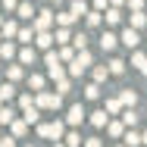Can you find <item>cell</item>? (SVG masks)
Instances as JSON below:
<instances>
[{"label": "cell", "mask_w": 147, "mask_h": 147, "mask_svg": "<svg viewBox=\"0 0 147 147\" xmlns=\"http://www.w3.org/2000/svg\"><path fill=\"white\" fill-rule=\"evenodd\" d=\"M22 78V66H6V82H19Z\"/></svg>", "instance_id": "cell-27"}, {"label": "cell", "mask_w": 147, "mask_h": 147, "mask_svg": "<svg viewBox=\"0 0 147 147\" xmlns=\"http://www.w3.org/2000/svg\"><path fill=\"white\" fill-rule=\"evenodd\" d=\"M9 131H13V138H25L28 135V122L25 119H13L9 122Z\"/></svg>", "instance_id": "cell-9"}, {"label": "cell", "mask_w": 147, "mask_h": 147, "mask_svg": "<svg viewBox=\"0 0 147 147\" xmlns=\"http://www.w3.org/2000/svg\"><path fill=\"white\" fill-rule=\"evenodd\" d=\"M119 38L116 34H110V31H103V38H100V47H103V53H110V50H116Z\"/></svg>", "instance_id": "cell-11"}, {"label": "cell", "mask_w": 147, "mask_h": 147, "mask_svg": "<svg viewBox=\"0 0 147 147\" xmlns=\"http://www.w3.org/2000/svg\"><path fill=\"white\" fill-rule=\"evenodd\" d=\"M85 116H88V113L82 110V103H72V107H69V116H66V125H72V128H75V125H82V122H85Z\"/></svg>", "instance_id": "cell-5"}, {"label": "cell", "mask_w": 147, "mask_h": 147, "mask_svg": "<svg viewBox=\"0 0 147 147\" xmlns=\"http://www.w3.org/2000/svg\"><path fill=\"white\" fill-rule=\"evenodd\" d=\"M122 122H125L128 128H135V125H138V113H135V110H125V113H122Z\"/></svg>", "instance_id": "cell-29"}, {"label": "cell", "mask_w": 147, "mask_h": 147, "mask_svg": "<svg viewBox=\"0 0 147 147\" xmlns=\"http://www.w3.org/2000/svg\"><path fill=\"white\" fill-rule=\"evenodd\" d=\"M72 44H75V50H85V47H88V38H85V34H75Z\"/></svg>", "instance_id": "cell-40"}, {"label": "cell", "mask_w": 147, "mask_h": 147, "mask_svg": "<svg viewBox=\"0 0 147 147\" xmlns=\"http://www.w3.org/2000/svg\"><path fill=\"white\" fill-rule=\"evenodd\" d=\"M28 88H34V91H44V75H28Z\"/></svg>", "instance_id": "cell-37"}, {"label": "cell", "mask_w": 147, "mask_h": 147, "mask_svg": "<svg viewBox=\"0 0 147 147\" xmlns=\"http://www.w3.org/2000/svg\"><path fill=\"white\" fill-rule=\"evenodd\" d=\"M47 75H50L53 82H59V78H66V69H63V63H53V66H47Z\"/></svg>", "instance_id": "cell-22"}, {"label": "cell", "mask_w": 147, "mask_h": 147, "mask_svg": "<svg viewBox=\"0 0 147 147\" xmlns=\"http://www.w3.org/2000/svg\"><path fill=\"white\" fill-rule=\"evenodd\" d=\"M22 119H25V122H38V119H41V107H38V103H34V107H28V110H22Z\"/></svg>", "instance_id": "cell-19"}, {"label": "cell", "mask_w": 147, "mask_h": 147, "mask_svg": "<svg viewBox=\"0 0 147 147\" xmlns=\"http://www.w3.org/2000/svg\"><path fill=\"white\" fill-rule=\"evenodd\" d=\"M75 19H78V16H75L72 9H69V13H57V25H63V28H69V25H75Z\"/></svg>", "instance_id": "cell-16"}, {"label": "cell", "mask_w": 147, "mask_h": 147, "mask_svg": "<svg viewBox=\"0 0 147 147\" xmlns=\"http://www.w3.org/2000/svg\"><path fill=\"white\" fill-rule=\"evenodd\" d=\"M50 3H57V6H59V3H63V0H50Z\"/></svg>", "instance_id": "cell-50"}, {"label": "cell", "mask_w": 147, "mask_h": 147, "mask_svg": "<svg viewBox=\"0 0 147 147\" xmlns=\"http://www.w3.org/2000/svg\"><path fill=\"white\" fill-rule=\"evenodd\" d=\"M0 107H3V100H0Z\"/></svg>", "instance_id": "cell-56"}, {"label": "cell", "mask_w": 147, "mask_h": 147, "mask_svg": "<svg viewBox=\"0 0 147 147\" xmlns=\"http://www.w3.org/2000/svg\"><path fill=\"white\" fill-rule=\"evenodd\" d=\"M119 41H122V44H125L128 50H135V47L141 44V38H138V28H125V31H122V38H119Z\"/></svg>", "instance_id": "cell-7"}, {"label": "cell", "mask_w": 147, "mask_h": 147, "mask_svg": "<svg viewBox=\"0 0 147 147\" xmlns=\"http://www.w3.org/2000/svg\"><path fill=\"white\" fill-rule=\"evenodd\" d=\"M3 147H16V138H3Z\"/></svg>", "instance_id": "cell-47"}, {"label": "cell", "mask_w": 147, "mask_h": 147, "mask_svg": "<svg viewBox=\"0 0 147 147\" xmlns=\"http://www.w3.org/2000/svg\"><path fill=\"white\" fill-rule=\"evenodd\" d=\"M69 91V78H59L57 82V94H66Z\"/></svg>", "instance_id": "cell-42"}, {"label": "cell", "mask_w": 147, "mask_h": 147, "mask_svg": "<svg viewBox=\"0 0 147 147\" xmlns=\"http://www.w3.org/2000/svg\"><path fill=\"white\" fill-rule=\"evenodd\" d=\"M103 110H107V113H110V116H119V113H122V100H119V97H110V100H107V107H103Z\"/></svg>", "instance_id": "cell-23"}, {"label": "cell", "mask_w": 147, "mask_h": 147, "mask_svg": "<svg viewBox=\"0 0 147 147\" xmlns=\"http://www.w3.org/2000/svg\"><path fill=\"white\" fill-rule=\"evenodd\" d=\"M119 22H122V13H119L116 6H113V9H107V25H119Z\"/></svg>", "instance_id": "cell-28"}, {"label": "cell", "mask_w": 147, "mask_h": 147, "mask_svg": "<svg viewBox=\"0 0 147 147\" xmlns=\"http://www.w3.org/2000/svg\"><path fill=\"white\" fill-rule=\"evenodd\" d=\"M144 25H147V16L141 9H135V13H131V28H144Z\"/></svg>", "instance_id": "cell-26"}, {"label": "cell", "mask_w": 147, "mask_h": 147, "mask_svg": "<svg viewBox=\"0 0 147 147\" xmlns=\"http://www.w3.org/2000/svg\"><path fill=\"white\" fill-rule=\"evenodd\" d=\"M0 147H3V138H0Z\"/></svg>", "instance_id": "cell-53"}, {"label": "cell", "mask_w": 147, "mask_h": 147, "mask_svg": "<svg viewBox=\"0 0 147 147\" xmlns=\"http://www.w3.org/2000/svg\"><path fill=\"white\" fill-rule=\"evenodd\" d=\"M141 141H144V144H147V131H144V135H141Z\"/></svg>", "instance_id": "cell-49"}, {"label": "cell", "mask_w": 147, "mask_h": 147, "mask_svg": "<svg viewBox=\"0 0 147 147\" xmlns=\"http://www.w3.org/2000/svg\"><path fill=\"white\" fill-rule=\"evenodd\" d=\"M85 19H88V25H100V22H103L100 9H88V16H85Z\"/></svg>", "instance_id": "cell-35"}, {"label": "cell", "mask_w": 147, "mask_h": 147, "mask_svg": "<svg viewBox=\"0 0 147 147\" xmlns=\"http://www.w3.org/2000/svg\"><path fill=\"white\" fill-rule=\"evenodd\" d=\"M13 119H16V113H13L9 107H0V125H9Z\"/></svg>", "instance_id": "cell-31"}, {"label": "cell", "mask_w": 147, "mask_h": 147, "mask_svg": "<svg viewBox=\"0 0 147 147\" xmlns=\"http://www.w3.org/2000/svg\"><path fill=\"white\" fill-rule=\"evenodd\" d=\"M119 147H128V144H119Z\"/></svg>", "instance_id": "cell-54"}, {"label": "cell", "mask_w": 147, "mask_h": 147, "mask_svg": "<svg viewBox=\"0 0 147 147\" xmlns=\"http://www.w3.org/2000/svg\"><path fill=\"white\" fill-rule=\"evenodd\" d=\"M16 6H19V0H3V9L6 13H16Z\"/></svg>", "instance_id": "cell-43"}, {"label": "cell", "mask_w": 147, "mask_h": 147, "mask_svg": "<svg viewBox=\"0 0 147 147\" xmlns=\"http://www.w3.org/2000/svg\"><path fill=\"white\" fill-rule=\"evenodd\" d=\"M38 135L41 138H53V141H63L66 138V122H38Z\"/></svg>", "instance_id": "cell-1"}, {"label": "cell", "mask_w": 147, "mask_h": 147, "mask_svg": "<svg viewBox=\"0 0 147 147\" xmlns=\"http://www.w3.org/2000/svg\"><path fill=\"white\" fill-rule=\"evenodd\" d=\"M125 128H128V125H125L122 119H110V122H107V135H110V138H116V141H122Z\"/></svg>", "instance_id": "cell-6"}, {"label": "cell", "mask_w": 147, "mask_h": 147, "mask_svg": "<svg viewBox=\"0 0 147 147\" xmlns=\"http://www.w3.org/2000/svg\"><path fill=\"white\" fill-rule=\"evenodd\" d=\"M53 22H57V16H53L50 9H44V13L34 16V31H50V28H53Z\"/></svg>", "instance_id": "cell-4"}, {"label": "cell", "mask_w": 147, "mask_h": 147, "mask_svg": "<svg viewBox=\"0 0 147 147\" xmlns=\"http://www.w3.org/2000/svg\"><path fill=\"white\" fill-rule=\"evenodd\" d=\"M34 44H38L41 50H50V47L57 44V38H53L50 31H38V34H34Z\"/></svg>", "instance_id": "cell-8"}, {"label": "cell", "mask_w": 147, "mask_h": 147, "mask_svg": "<svg viewBox=\"0 0 147 147\" xmlns=\"http://www.w3.org/2000/svg\"><path fill=\"white\" fill-rule=\"evenodd\" d=\"M34 59H38V53H34V47H31V44H25V47L19 50V63H34Z\"/></svg>", "instance_id": "cell-18"}, {"label": "cell", "mask_w": 147, "mask_h": 147, "mask_svg": "<svg viewBox=\"0 0 147 147\" xmlns=\"http://www.w3.org/2000/svg\"><path fill=\"white\" fill-rule=\"evenodd\" d=\"M125 72V63L122 59H110V75H122Z\"/></svg>", "instance_id": "cell-36"}, {"label": "cell", "mask_w": 147, "mask_h": 147, "mask_svg": "<svg viewBox=\"0 0 147 147\" xmlns=\"http://www.w3.org/2000/svg\"><path fill=\"white\" fill-rule=\"evenodd\" d=\"M63 141H66V147H82V144H85L78 131H66V138H63Z\"/></svg>", "instance_id": "cell-24"}, {"label": "cell", "mask_w": 147, "mask_h": 147, "mask_svg": "<svg viewBox=\"0 0 147 147\" xmlns=\"http://www.w3.org/2000/svg\"><path fill=\"white\" fill-rule=\"evenodd\" d=\"M119 100H122V107H135V103H138V94H135V91H122Z\"/></svg>", "instance_id": "cell-25"}, {"label": "cell", "mask_w": 147, "mask_h": 147, "mask_svg": "<svg viewBox=\"0 0 147 147\" xmlns=\"http://www.w3.org/2000/svg\"><path fill=\"white\" fill-rule=\"evenodd\" d=\"M94 9H107V0H94Z\"/></svg>", "instance_id": "cell-46"}, {"label": "cell", "mask_w": 147, "mask_h": 147, "mask_svg": "<svg viewBox=\"0 0 147 147\" xmlns=\"http://www.w3.org/2000/svg\"><path fill=\"white\" fill-rule=\"evenodd\" d=\"M53 38H57V44H69V41H72V34H69V28H63V25L57 28V34H53Z\"/></svg>", "instance_id": "cell-32"}, {"label": "cell", "mask_w": 147, "mask_h": 147, "mask_svg": "<svg viewBox=\"0 0 147 147\" xmlns=\"http://www.w3.org/2000/svg\"><path fill=\"white\" fill-rule=\"evenodd\" d=\"M19 107H22V110H28V107H34V100H31V94H22V97H19Z\"/></svg>", "instance_id": "cell-41"}, {"label": "cell", "mask_w": 147, "mask_h": 147, "mask_svg": "<svg viewBox=\"0 0 147 147\" xmlns=\"http://www.w3.org/2000/svg\"><path fill=\"white\" fill-rule=\"evenodd\" d=\"M85 147H103V141H100V138H88V141H85Z\"/></svg>", "instance_id": "cell-44"}, {"label": "cell", "mask_w": 147, "mask_h": 147, "mask_svg": "<svg viewBox=\"0 0 147 147\" xmlns=\"http://www.w3.org/2000/svg\"><path fill=\"white\" fill-rule=\"evenodd\" d=\"M75 57H78L75 44H72V47H69V44H59V59H63V63H72Z\"/></svg>", "instance_id": "cell-13"}, {"label": "cell", "mask_w": 147, "mask_h": 147, "mask_svg": "<svg viewBox=\"0 0 147 147\" xmlns=\"http://www.w3.org/2000/svg\"><path fill=\"white\" fill-rule=\"evenodd\" d=\"M131 66H135L141 75H147V57L144 53H131Z\"/></svg>", "instance_id": "cell-17"}, {"label": "cell", "mask_w": 147, "mask_h": 147, "mask_svg": "<svg viewBox=\"0 0 147 147\" xmlns=\"http://www.w3.org/2000/svg\"><path fill=\"white\" fill-rule=\"evenodd\" d=\"M25 147H34V144H25Z\"/></svg>", "instance_id": "cell-55"}, {"label": "cell", "mask_w": 147, "mask_h": 147, "mask_svg": "<svg viewBox=\"0 0 147 147\" xmlns=\"http://www.w3.org/2000/svg\"><path fill=\"white\" fill-rule=\"evenodd\" d=\"M128 6H131V9H141V6H144V0H128Z\"/></svg>", "instance_id": "cell-45"}, {"label": "cell", "mask_w": 147, "mask_h": 147, "mask_svg": "<svg viewBox=\"0 0 147 147\" xmlns=\"http://www.w3.org/2000/svg\"><path fill=\"white\" fill-rule=\"evenodd\" d=\"M0 31H3V41H13V38L19 34V25H16L13 19H6V22L0 25Z\"/></svg>", "instance_id": "cell-10"}, {"label": "cell", "mask_w": 147, "mask_h": 147, "mask_svg": "<svg viewBox=\"0 0 147 147\" xmlns=\"http://www.w3.org/2000/svg\"><path fill=\"white\" fill-rule=\"evenodd\" d=\"M107 122H110V113H107V110H97V113H91V125H94V128H103Z\"/></svg>", "instance_id": "cell-14"}, {"label": "cell", "mask_w": 147, "mask_h": 147, "mask_svg": "<svg viewBox=\"0 0 147 147\" xmlns=\"http://www.w3.org/2000/svg\"><path fill=\"white\" fill-rule=\"evenodd\" d=\"M34 103H38L41 110H59V107H63V94H53V91H38Z\"/></svg>", "instance_id": "cell-3"}, {"label": "cell", "mask_w": 147, "mask_h": 147, "mask_svg": "<svg viewBox=\"0 0 147 147\" xmlns=\"http://www.w3.org/2000/svg\"><path fill=\"white\" fill-rule=\"evenodd\" d=\"M110 3H113V6H122V3H128V0H110Z\"/></svg>", "instance_id": "cell-48"}, {"label": "cell", "mask_w": 147, "mask_h": 147, "mask_svg": "<svg viewBox=\"0 0 147 147\" xmlns=\"http://www.w3.org/2000/svg\"><path fill=\"white\" fill-rule=\"evenodd\" d=\"M69 9H72L75 16H88V3H85V0H75V3H72Z\"/></svg>", "instance_id": "cell-34"}, {"label": "cell", "mask_w": 147, "mask_h": 147, "mask_svg": "<svg viewBox=\"0 0 147 147\" xmlns=\"http://www.w3.org/2000/svg\"><path fill=\"white\" fill-rule=\"evenodd\" d=\"M3 22H6V19H3V16H0V25H3Z\"/></svg>", "instance_id": "cell-51"}, {"label": "cell", "mask_w": 147, "mask_h": 147, "mask_svg": "<svg viewBox=\"0 0 147 147\" xmlns=\"http://www.w3.org/2000/svg\"><path fill=\"white\" fill-rule=\"evenodd\" d=\"M16 16H22V19H31V16H38V13L31 9V3H28V0H22V3L16 6Z\"/></svg>", "instance_id": "cell-21"}, {"label": "cell", "mask_w": 147, "mask_h": 147, "mask_svg": "<svg viewBox=\"0 0 147 147\" xmlns=\"http://www.w3.org/2000/svg\"><path fill=\"white\" fill-rule=\"evenodd\" d=\"M13 94H16V88H13V82H6V85H0V100H3V103H6V100L13 97Z\"/></svg>", "instance_id": "cell-30"}, {"label": "cell", "mask_w": 147, "mask_h": 147, "mask_svg": "<svg viewBox=\"0 0 147 147\" xmlns=\"http://www.w3.org/2000/svg\"><path fill=\"white\" fill-rule=\"evenodd\" d=\"M91 66H94V57H91V50L85 47V50H78V57L69 63V75H72V78H78V75H82L85 69H91Z\"/></svg>", "instance_id": "cell-2"}, {"label": "cell", "mask_w": 147, "mask_h": 147, "mask_svg": "<svg viewBox=\"0 0 147 147\" xmlns=\"http://www.w3.org/2000/svg\"><path fill=\"white\" fill-rule=\"evenodd\" d=\"M34 34H38V31H34V25H22V28H19V34H16V38H19L22 44H31V41H34Z\"/></svg>", "instance_id": "cell-15"}, {"label": "cell", "mask_w": 147, "mask_h": 147, "mask_svg": "<svg viewBox=\"0 0 147 147\" xmlns=\"http://www.w3.org/2000/svg\"><path fill=\"white\" fill-rule=\"evenodd\" d=\"M16 57V44H13V41H3V44H0V59H13Z\"/></svg>", "instance_id": "cell-20"}, {"label": "cell", "mask_w": 147, "mask_h": 147, "mask_svg": "<svg viewBox=\"0 0 147 147\" xmlns=\"http://www.w3.org/2000/svg\"><path fill=\"white\" fill-rule=\"evenodd\" d=\"M122 144H128V147H141L144 141H141V135H138V131L125 128V135H122Z\"/></svg>", "instance_id": "cell-12"}, {"label": "cell", "mask_w": 147, "mask_h": 147, "mask_svg": "<svg viewBox=\"0 0 147 147\" xmlns=\"http://www.w3.org/2000/svg\"><path fill=\"white\" fill-rule=\"evenodd\" d=\"M53 147H66V144H53Z\"/></svg>", "instance_id": "cell-52"}, {"label": "cell", "mask_w": 147, "mask_h": 147, "mask_svg": "<svg viewBox=\"0 0 147 147\" xmlns=\"http://www.w3.org/2000/svg\"><path fill=\"white\" fill-rule=\"evenodd\" d=\"M85 97H88V100H97V97H100V82L88 85V88H85Z\"/></svg>", "instance_id": "cell-33"}, {"label": "cell", "mask_w": 147, "mask_h": 147, "mask_svg": "<svg viewBox=\"0 0 147 147\" xmlns=\"http://www.w3.org/2000/svg\"><path fill=\"white\" fill-rule=\"evenodd\" d=\"M44 63H47V66H53V63H63V59H59V50H57V53H53V50H47V53H44Z\"/></svg>", "instance_id": "cell-39"}, {"label": "cell", "mask_w": 147, "mask_h": 147, "mask_svg": "<svg viewBox=\"0 0 147 147\" xmlns=\"http://www.w3.org/2000/svg\"><path fill=\"white\" fill-rule=\"evenodd\" d=\"M107 75H110V66H97L94 69V82H107Z\"/></svg>", "instance_id": "cell-38"}]
</instances>
